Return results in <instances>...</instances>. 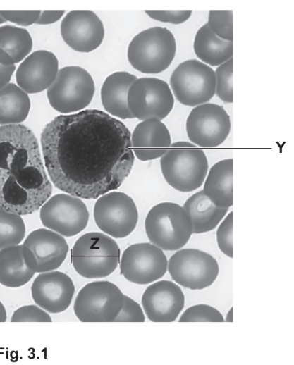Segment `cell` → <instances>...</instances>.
I'll use <instances>...</instances> for the list:
<instances>
[{
    "label": "cell",
    "mask_w": 294,
    "mask_h": 365,
    "mask_svg": "<svg viewBox=\"0 0 294 365\" xmlns=\"http://www.w3.org/2000/svg\"><path fill=\"white\" fill-rule=\"evenodd\" d=\"M59 71L55 54L47 50H38L27 56L16 73L18 86L27 94L41 92L54 81Z\"/></svg>",
    "instance_id": "20"
},
{
    "label": "cell",
    "mask_w": 294,
    "mask_h": 365,
    "mask_svg": "<svg viewBox=\"0 0 294 365\" xmlns=\"http://www.w3.org/2000/svg\"><path fill=\"white\" fill-rule=\"evenodd\" d=\"M51 192L33 132L21 124L0 126V209L30 214Z\"/></svg>",
    "instance_id": "2"
},
{
    "label": "cell",
    "mask_w": 294,
    "mask_h": 365,
    "mask_svg": "<svg viewBox=\"0 0 294 365\" xmlns=\"http://www.w3.org/2000/svg\"><path fill=\"white\" fill-rule=\"evenodd\" d=\"M125 125L97 109L59 115L44 128L41 147L55 187L93 199L118 188L134 163Z\"/></svg>",
    "instance_id": "1"
},
{
    "label": "cell",
    "mask_w": 294,
    "mask_h": 365,
    "mask_svg": "<svg viewBox=\"0 0 294 365\" xmlns=\"http://www.w3.org/2000/svg\"><path fill=\"white\" fill-rule=\"evenodd\" d=\"M193 49L197 58L208 66H219L233 57V42L216 36L207 23L196 32Z\"/></svg>",
    "instance_id": "25"
},
{
    "label": "cell",
    "mask_w": 294,
    "mask_h": 365,
    "mask_svg": "<svg viewBox=\"0 0 294 365\" xmlns=\"http://www.w3.org/2000/svg\"><path fill=\"white\" fill-rule=\"evenodd\" d=\"M183 207L190 218L192 233L196 234L214 230L228 211V208L215 205L203 190L190 196Z\"/></svg>",
    "instance_id": "23"
},
{
    "label": "cell",
    "mask_w": 294,
    "mask_h": 365,
    "mask_svg": "<svg viewBox=\"0 0 294 365\" xmlns=\"http://www.w3.org/2000/svg\"><path fill=\"white\" fill-rule=\"evenodd\" d=\"M6 22L5 19L0 14V25Z\"/></svg>",
    "instance_id": "42"
},
{
    "label": "cell",
    "mask_w": 294,
    "mask_h": 365,
    "mask_svg": "<svg viewBox=\"0 0 294 365\" xmlns=\"http://www.w3.org/2000/svg\"><path fill=\"white\" fill-rule=\"evenodd\" d=\"M176 51V39L166 27H154L137 34L130 42L127 56L137 70L156 74L165 70Z\"/></svg>",
    "instance_id": "6"
},
{
    "label": "cell",
    "mask_w": 294,
    "mask_h": 365,
    "mask_svg": "<svg viewBox=\"0 0 294 365\" xmlns=\"http://www.w3.org/2000/svg\"><path fill=\"white\" fill-rule=\"evenodd\" d=\"M41 11H0V14L5 20L21 26H29L36 23Z\"/></svg>",
    "instance_id": "37"
},
{
    "label": "cell",
    "mask_w": 294,
    "mask_h": 365,
    "mask_svg": "<svg viewBox=\"0 0 294 365\" xmlns=\"http://www.w3.org/2000/svg\"><path fill=\"white\" fill-rule=\"evenodd\" d=\"M12 322H51L50 316L35 305H25L16 309L12 317Z\"/></svg>",
    "instance_id": "34"
},
{
    "label": "cell",
    "mask_w": 294,
    "mask_h": 365,
    "mask_svg": "<svg viewBox=\"0 0 294 365\" xmlns=\"http://www.w3.org/2000/svg\"><path fill=\"white\" fill-rule=\"evenodd\" d=\"M145 12L155 20L175 25L185 22L192 14L191 10H146Z\"/></svg>",
    "instance_id": "36"
},
{
    "label": "cell",
    "mask_w": 294,
    "mask_h": 365,
    "mask_svg": "<svg viewBox=\"0 0 294 365\" xmlns=\"http://www.w3.org/2000/svg\"><path fill=\"white\" fill-rule=\"evenodd\" d=\"M61 35L71 49L88 53L101 45L104 37V27L92 11L73 10L62 20Z\"/></svg>",
    "instance_id": "17"
},
{
    "label": "cell",
    "mask_w": 294,
    "mask_h": 365,
    "mask_svg": "<svg viewBox=\"0 0 294 365\" xmlns=\"http://www.w3.org/2000/svg\"><path fill=\"white\" fill-rule=\"evenodd\" d=\"M30 109L28 94L14 83L0 89V125H16L24 121Z\"/></svg>",
    "instance_id": "28"
},
{
    "label": "cell",
    "mask_w": 294,
    "mask_h": 365,
    "mask_svg": "<svg viewBox=\"0 0 294 365\" xmlns=\"http://www.w3.org/2000/svg\"><path fill=\"white\" fill-rule=\"evenodd\" d=\"M185 128L192 143L204 148L216 147L229 135L230 117L222 106L205 103L192 109L188 116Z\"/></svg>",
    "instance_id": "14"
},
{
    "label": "cell",
    "mask_w": 294,
    "mask_h": 365,
    "mask_svg": "<svg viewBox=\"0 0 294 365\" xmlns=\"http://www.w3.org/2000/svg\"><path fill=\"white\" fill-rule=\"evenodd\" d=\"M68 251L64 237L45 228L31 232L22 245L24 261L35 273L56 270L64 261Z\"/></svg>",
    "instance_id": "16"
},
{
    "label": "cell",
    "mask_w": 294,
    "mask_h": 365,
    "mask_svg": "<svg viewBox=\"0 0 294 365\" xmlns=\"http://www.w3.org/2000/svg\"><path fill=\"white\" fill-rule=\"evenodd\" d=\"M203 192L217 206H233V159L218 161L210 168Z\"/></svg>",
    "instance_id": "24"
},
{
    "label": "cell",
    "mask_w": 294,
    "mask_h": 365,
    "mask_svg": "<svg viewBox=\"0 0 294 365\" xmlns=\"http://www.w3.org/2000/svg\"><path fill=\"white\" fill-rule=\"evenodd\" d=\"M180 322H223V315L207 304H197L187 309L179 318Z\"/></svg>",
    "instance_id": "32"
},
{
    "label": "cell",
    "mask_w": 294,
    "mask_h": 365,
    "mask_svg": "<svg viewBox=\"0 0 294 365\" xmlns=\"http://www.w3.org/2000/svg\"><path fill=\"white\" fill-rule=\"evenodd\" d=\"M145 316L140 305L124 295L123 306L114 322H144Z\"/></svg>",
    "instance_id": "35"
},
{
    "label": "cell",
    "mask_w": 294,
    "mask_h": 365,
    "mask_svg": "<svg viewBox=\"0 0 294 365\" xmlns=\"http://www.w3.org/2000/svg\"><path fill=\"white\" fill-rule=\"evenodd\" d=\"M15 70V65L4 66L0 64V89L9 83Z\"/></svg>",
    "instance_id": "39"
},
{
    "label": "cell",
    "mask_w": 294,
    "mask_h": 365,
    "mask_svg": "<svg viewBox=\"0 0 294 365\" xmlns=\"http://www.w3.org/2000/svg\"><path fill=\"white\" fill-rule=\"evenodd\" d=\"M226 321L232 322L233 321V307H231L229 311L227 314Z\"/></svg>",
    "instance_id": "41"
},
{
    "label": "cell",
    "mask_w": 294,
    "mask_h": 365,
    "mask_svg": "<svg viewBox=\"0 0 294 365\" xmlns=\"http://www.w3.org/2000/svg\"><path fill=\"white\" fill-rule=\"evenodd\" d=\"M94 93L92 77L85 69L78 66L59 69L54 81L47 89L49 104L63 114L78 112L86 108Z\"/></svg>",
    "instance_id": "7"
},
{
    "label": "cell",
    "mask_w": 294,
    "mask_h": 365,
    "mask_svg": "<svg viewBox=\"0 0 294 365\" xmlns=\"http://www.w3.org/2000/svg\"><path fill=\"white\" fill-rule=\"evenodd\" d=\"M124 300V295L113 283L95 281L85 285L73 305L76 317L82 322H114Z\"/></svg>",
    "instance_id": "9"
},
{
    "label": "cell",
    "mask_w": 294,
    "mask_h": 365,
    "mask_svg": "<svg viewBox=\"0 0 294 365\" xmlns=\"http://www.w3.org/2000/svg\"><path fill=\"white\" fill-rule=\"evenodd\" d=\"M130 141L134 154L142 161L161 157L171 144L168 128L156 118L139 123L133 130Z\"/></svg>",
    "instance_id": "21"
},
{
    "label": "cell",
    "mask_w": 294,
    "mask_h": 365,
    "mask_svg": "<svg viewBox=\"0 0 294 365\" xmlns=\"http://www.w3.org/2000/svg\"><path fill=\"white\" fill-rule=\"evenodd\" d=\"M208 27L219 37L233 42V11L211 10L208 16Z\"/></svg>",
    "instance_id": "30"
},
{
    "label": "cell",
    "mask_w": 294,
    "mask_h": 365,
    "mask_svg": "<svg viewBox=\"0 0 294 365\" xmlns=\"http://www.w3.org/2000/svg\"><path fill=\"white\" fill-rule=\"evenodd\" d=\"M215 94L226 103L233 102V58L219 66L215 70Z\"/></svg>",
    "instance_id": "31"
},
{
    "label": "cell",
    "mask_w": 294,
    "mask_h": 365,
    "mask_svg": "<svg viewBox=\"0 0 294 365\" xmlns=\"http://www.w3.org/2000/svg\"><path fill=\"white\" fill-rule=\"evenodd\" d=\"M219 249L229 258H233V211L220 224L216 231Z\"/></svg>",
    "instance_id": "33"
},
{
    "label": "cell",
    "mask_w": 294,
    "mask_h": 365,
    "mask_svg": "<svg viewBox=\"0 0 294 365\" xmlns=\"http://www.w3.org/2000/svg\"><path fill=\"white\" fill-rule=\"evenodd\" d=\"M185 304L180 287L169 280H160L148 286L142 297L147 318L153 322L174 321Z\"/></svg>",
    "instance_id": "19"
},
{
    "label": "cell",
    "mask_w": 294,
    "mask_h": 365,
    "mask_svg": "<svg viewBox=\"0 0 294 365\" xmlns=\"http://www.w3.org/2000/svg\"><path fill=\"white\" fill-rule=\"evenodd\" d=\"M160 166L167 183L175 190L183 192L201 187L209 168L203 150L185 141L171 144L161 157Z\"/></svg>",
    "instance_id": "3"
},
{
    "label": "cell",
    "mask_w": 294,
    "mask_h": 365,
    "mask_svg": "<svg viewBox=\"0 0 294 365\" xmlns=\"http://www.w3.org/2000/svg\"><path fill=\"white\" fill-rule=\"evenodd\" d=\"M75 292L71 278L66 273L51 271L39 274L31 286L35 302L44 311L56 314L70 306Z\"/></svg>",
    "instance_id": "18"
},
{
    "label": "cell",
    "mask_w": 294,
    "mask_h": 365,
    "mask_svg": "<svg viewBox=\"0 0 294 365\" xmlns=\"http://www.w3.org/2000/svg\"><path fill=\"white\" fill-rule=\"evenodd\" d=\"M93 214L98 228L114 238L129 235L138 221L135 203L122 192H111L100 196L94 204Z\"/></svg>",
    "instance_id": "12"
},
{
    "label": "cell",
    "mask_w": 294,
    "mask_h": 365,
    "mask_svg": "<svg viewBox=\"0 0 294 365\" xmlns=\"http://www.w3.org/2000/svg\"><path fill=\"white\" fill-rule=\"evenodd\" d=\"M137 77L125 71L109 75L101 88V101L104 109L121 119L134 118L128 106V93Z\"/></svg>",
    "instance_id": "22"
},
{
    "label": "cell",
    "mask_w": 294,
    "mask_h": 365,
    "mask_svg": "<svg viewBox=\"0 0 294 365\" xmlns=\"http://www.w3.org/2000/svg\"><path fill=\"white\" fill-rule=\"evenodd\" d=\"M167 267L164 252L151 242L128 246L120 261L121 273L127 280L138 285L149 284L161 278Z\"/></svg>",
    "instance_id": "15"
},
{
    "label": "cell",
    "mask_w": 294,
    "mask_h": 365,
    "mask_svg": "<svg viewBox=\"0 0 294 365\" xmlns=\"http://www.w3.org/2000/svg\"><path fill=\"white\" fill-rule=\"evenodd\" d=\"M39 216L46 228L62 236L71 237L86 228L89 212L79 197L69 194H58L44 203Z\"/></svg>",
    "instance_id": "13"
},
{
    "label": "cell",
    "mask_w": 294,
    "mask_h": 365,
    "mask_svg": "<svg viewBox=\"0 0 294 365\" xmlns=\"http://www.w3.org/2000/svg\"><path fill=\"white\" fill-rule=\"evenodd\" d=\"M173 104L169 85L159 78H137L128 90V109L133 117L140 120H161L170 113Z\"/></svg>",
    "instance_id": "10"
},
{
    "label": "cell",
    "mask_w": 294,
    "mask_h": 365,
    "mask_svg": "<svg viewBox=\"0 0 294 365\" xmlns=\"http://www.w3.org/2000/svg\"><path fill=\"white\" fill-rule=\"evenodd\" d=\"M75 271L85 278H101L111 274L120 260V249L108 235L87 233L75 242L71 254Z\"/></svg>",
    "instance_id": "4"
},
{
    "label": "cell",
    "mask_w": 294,
    "mask_h": 365,
    "mask_svg": "<svg viewBox=\"0 0 294 365\" xmlns=\"http://www.w3.org/2000/svg\"><path fill=\"white\" fill-rule=\"evenodd\" d=\"M32 49L28 31L13 25L0 26V64L13 66L25 58Z\"/></svg>",
    "instance_id": "26"
},
{
    "label": "cell",
    "mask_w": 294,
    "mask_h": 365,
    "mask_svg": "<svg viewBox=\"0 0 294 365\" xmlns=\"http://www.w3.org/2000/svg\"><path fill=\"white\" fill-rule=\"evenodd\" d=\"M145 228L150 242L166 251L180 249L192 234L188 214L183 206L173 202L154 205L145 218Z\"/></svg>",
    "instance_id": "5"
},
{
    "label": "cell",
    "mask_w": 294,
    "mask_h": 365,
    "mask_svg": "<svg viewBox=\"0 0 294 365\" xmlns=\"http://www.w3.org/2000/svg\"><path fill=\"white\" fill-rule=\"evenodd\" d=\"M172 279L190 290H202L216 280L219 267L209 254L197 249H183L173 254L168 261Z\"/></svg>",
    "instance_id": "11"
},
{
    "label": "cell",
    "mask_w": 294,
    "mask_h": 365,
    "mask_svg": "<svg viewBox=\"0 0 294 365\" xmlns=\"http://www.w3.org/2000/svg\"><path fill=\"white\" fill-rule=\"evenodd\" d=\"M25 225L20 215L0 209V250L20 244Z\"/></svg>",
    "instance_id": "29"
},
{
    "label": "cell",
    "mask_w": 294,
    "mask_h": 365,
    "mask_svg": "<svg viewBox=\"0 0 294 365\" xmlns=\"http://www.w3.org/2000/svg\"><path fill=\"white\" fill-rule=\"evenodd\" d=\"M35 273L24 261L22 245L0 250V284L8 287H19L28 283Z\"/></svg>",
    "instance_id": "27"
},
{
    "label": "cell",
    "mask_w": 294,
    "mask_h": 365,
    "mask_svg": "<svg viewBox=\"0 0 294 365\" xmlns=\"http://www.w3.org/2000/svg\"><path fill=\"white\" fill-rule=\"evenodd\" d=\"M6 321V311L4 306L0 302V322H5Z\"/></svg>",
    "instance_id": "40"
},
{
    "label": "cell",
    "mask_w": 294,
    "mask_h": 365,
    "mask_svg": "<svg viewBox=\"0 0 294 365\" xmlns=\"http://www.w3.org/2000/svg\"><path fill=\"white\" fill-rule=\"evenodd\" d=\"M170 87L176 99L182 104L197 106L209 101L214 95V70L196 59L180 63L173 71Z\"/></svg>",
    "instance_id": "8"
},
{
    "label": "cell",
    "mask_w": 294,
    "mask_h": 365,
    "mask_svg": "<svg viewBox=\"0 0 294 365\" xmlns=\"http://www.w3.org/2000/svg\"><path fill=\"white\" fill-rule=\"evenodd\" d=\"M64 10H45L41 11L39 18L36 24L48 25L58 21L63 16Z\"/></svg>",
    "instance_id": "38"
}]
</instances>
